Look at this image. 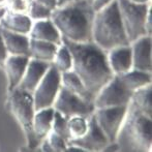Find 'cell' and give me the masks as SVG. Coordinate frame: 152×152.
I'll list each match as a JSON object with an SVG mask.
<instances>
[{
    "instance_id": "obj_1",
    "label": "cell",
    "mask_w": 152,
    "mask_h": 152,
    "mask_svg": "<svg viewBox=\"0 0 152 152\" xmlns=\"http://www.w3.org/2000/svg\"><path fill=\"white\" fill-rule=\"evenodd\" d=\"M72 59V70L79 77L92 96L114 77L107 58V52L93 42H74L62 37Z\"/></svg>"
},
{
    "instance_id": "obj_2",
    "label": "cell",
    "mask_w": 152,
    "mask_h": 152,
    "mask_svg": "<svg viewBox=\"0 0 152 152\" xmlns=\"http://www.w3.org/2000/svg\"><path fill=\"white\" fill-rule=\"evenodd\" d=\"M94 12L86 0H78L69 5L56 7L50 19L63 38L74 42H92Z\"/></svg>"
},
{
    "instance_id": "obj_3",
    "label": "cell",
    "mask_w": 152,
    "mask_h": 152,
    "mask_svg": "<svg viewBox=\"0 0 152 152\" xmlns=\"http://www.w3.org/2000/svg\"><path fill=\"white\" fill-rule=\"evenodd\" d=\"M91 37L92 42L106 52L130 44L124 30L117 0L94 12Z\"/></svg>"
},
{
    "instance_id": "obj_4",
    "label": "cell",
    "mask_w": 152,
    "mask_h": 152,
    "mask_svg": "<svg viewBox=\"0 0 152 152\" xmlns=\"http://www.w3.org/2000/svg\"><path fill=\"white\" fill-rule=\"evenodd\" d=\"M152 117L139 111L132 102L119 132L116 143L126 150L150 151L152 145Z\"/></svg>"
},
{
    "instance_id": "obj_5",
    "label": "cell",
    "mask_w": 152,
    "mask_h": 152,
    "mask_svg": "<svg viewBox=\"0 0 152 152\" xmlns=\"http://www.w3.org/2000/svg\"><path fill=\"white\" fill-rule=\"evenodd\" d=\"M8 93V107L12 116L24 132L26 137V146L30 149L35 148L42 141L37 139L32 129V122L35 113L32 93H29L19 87Z\"/></svg>"
},
{
    "instance_id": "obj_6",
    "label": "cell",
    "mask_w": 152,
    "mask_h": 152,
    "mask_svg": "<svg viewBox=\"0 0 152 152\" xmlns=\"http://www.w3.org/2000/svg\"><path fill=\"white\" fill-rule=\"evenodd\" d=\"M118 1L119 12L121 20L123 23L124 30L129 42L140 36L145 35V22L148 12L150 10V3L147 4H136L129 2L128 0H117Z\"/></svg>"
},
{
    "instance_id": "obj_7",
    "label": "cell",
    "mask_w": 152,
    "mask_h": 152,
    "mask_svg": "<svg viewBox=\"0 0 152 152\" xmlns=\"http://www.w3.org/2000/svg\"><path fill=\"white\" fill-rule=\"evenodd\" d=\"M61 86V72L51 63L49 69L32 93L34 110L53 107L56 96Z\"/></svg>"
},
{
    "instance_id": "obj_8",
    "label": "cell",
    "mask_w": 152,
    "mask_h": 152,
    "mask_svg": "<svg viewBox=\"0 0 152 152\" xmlns=\"http://www.w3.org/2000/svg\"><path fill=\"white\" fill-rule=\"evenodd\" d=\"M53 109L60 113L66 119L74 116L89 118L95 110L93 102L83 99L62 85L53 104Z\"/></svg>"
},
{
    "instance_id": "obj_9",
    "label": "cell",
    "mask_w": 152,
    "mask_h": 152,
    "mask_svg": "<svg viewBox=\"0 0 152 152\" xmlns=\"http://www.w3.org/2000/svg\"><path fill=\"white\" fill-rule=\"evenodd\" d=\"M132 93L134 92L122 84L119 77L114 75V77L94 96L93 106L95 109L128 106L132 100Z\"/></svg>"
},
{
    "instance_id": "obj_10",
    "label": "cell",
    "mask_w": 152,
    "mask_h": 152,
    "mask_svg": "<svg viewBox=\"0 0 152 152\" xmlns=\"http://www.w3.org/2000/svg\"><path fill=\"white\" fill-rule=\"evenodd\" d=\"M128 106L95 109L93 117L109 143H116Z\"/></svg>"
},
{
    "instance_id": "obj_11",
    "label": "cell",
    "mask_w": 152,
    "mask_h": 152,
    "mask_svg": "<svg viewBox=\"0 0 152 152\" xmlns=\"http://www.w3.org/2000/svg\"><path fill=\"white\" fill-rule=\"evenodd\" d=\"M67 144H72L86 151H104L110 143L108 142L104 132L96 124L93 114L88 118V128L84 136L81 138L69 140Z\"/></svg>"
},
{
    "instance_id": "obj_12",
    "label": "cell",
    "mask_w": 152,
    "mask_h": 152,
    "mask_svg": "<svg viewBox=\"0 0 152 152\" xmlns=\"http://www.w3.org/2000/svg\"><path fill=\"white\" fill-rule=\"evenodd\" d=\"M129 45L132 48V69L151 72V35H142Z\"/></svg>"
},
{
    "instance_id": "obj_13",
    "label": "cell",
    "mask_w": 152,
    "mask_h": 152,
    "mask_svg": "<svg viewBox=\"0 0 152 152\" xmlns=\"http://www.w3.org/2000/svg\"><path fill=\"white\" fill-rule=\"evenodd\" d=\"M50 65L51 63L49 62L37 60V59L30 57L28 63H27L25 72L23 75V78L19 85V88L29 92V93H33L38 83L40 82L42 77L49 69Z\"/></svg>"
},
{
    "instance_id": "obj_14",
    "label": "cell",
    "mask_w": 152,
    "mask_h": 152,
    "mask_svg": "<svg viewBox=\"0 0 152 152\" xmlns=\"http://www.w3.org/2000/svg\"><path fill=\"white\" fill-rule=\"evenodd\" d=\"M29 58L30 57L25 56V55H8L7 58L5 59L3 66L5 69L6 77H7L8 92L19 87Z\"/></svg>"
},
{
    "instance_id": "obj_15",
    "label": "cell",
    "mask_w": 152,
    "mask_h": 152,
    "mask_svg": "<svg viewBox=\"0 0 152 152\" xmlns=\"http://www.w3.org/2000/svg\"><path fill=\"white\" fill-rule=\"evenodd\" d=\"M108 63L113 74H125L132 69V56L130 45L123 47H117L107 52Z\"/></svg>"
},
{
    "instance_id": "obj_16",
    "label": "cell",
    "mask_w": 152,
    "mask_h": 152,
    "mask_svg": "<svg viewBox=\"0 0 152 152\" xmlns=\"http://www.w3.org/2000/svg\"><path fill=\"white\" fill-rule=\"evenodd\" d=\"M2 39L8 55H25L30 57L29 36L27 34L8 31L0 27Z\"/></svg>"
},
{
    "instance_id": "obj_17",
    "label": "cell",
    "mask_w": 152,
    "mask_h": 152,
    "mask_svg": "<svg viewBox=\"0 0 152 152\" xmlns=\"http://www.w3.org/2000/svg\"><path fill=\"white\" fill-rule=\"evenodd\" d=\"M29 37L33 39L46 40L56 45H61L62 36L58 29L55 27L51 19L37 20L32 23V27L29 32Z\"/></svg>"
},
{
    "instance_id": "obj_18",
    "label": "cell",
    "mask_w": 152,
    "mask_h": 152,
    "mask_svg": "<svg viewBox=\"0 0 152 152\" xmlns=\"http://www.w3.org/2000/svg\"><path fill=\"white\" fill-rule=\"evenodd\" d=\"M33 21L28 15L14 14L5 10L0 18V27L8 31L22 34H29Z\"/></svg>"
},
{
    "instance_id": "obj_19",
    "label": "cell",
    "mask_w": 152,
    "mask_h": 152,
    "mask_svg": "<svg viewBox=\"0 0 152 152\" xmlns=\"http://www.w3.org/2000/svg\"><path fill=\"white\" fill-rule=\"evenodd\" d=\"M54 112L55 110L53 109V107H51V108L42 109L34 113L32 129H33L34 134L40 141L44 140L49 134V132L52 130Z\"/></svg>"
},
{
    "instance_id": "obj_20",
    "label": "cell",
    "mask_w": 152,
    "mask_h": 152,
    "mask_svg": "<svg viewBox=\"0 0 152 152\" xmlns=\"http://www.w3.org/2000/svg\"><path fill=\"white\" fill-rule=\"evenodd\" d=\"M59 46H60V45H59ZM59 46L56 44H53V42H46V40H39V39L30 38V40H29L30 57L31 58L37 59V60H42V61L49 62V63H52Z\"/></svg>"
},
{
    "instance_id": "obj_21",
    "label": "cell",
    "mask_w": 152,
    "mask_h": 152,
    "mask_svg": "<svg viewBox=\"0 0 152 152\" xmlns=\"http://www.w3.org/2000/svg\"><path fill=\"white\" fill-rule=\"evenodd\" d=\"M61 85L69 91H72V93L82 97L83 99L93 102L94 97L90 94V92L87 90L82 81L72 70L61 72Z\"/></svg>"
},
{
    "instance_id": "obj_22",
    "label": "cell",
    "mask_w": 152,
    "mask_h": 152,
    "mask_svg": "<svg viewBox=\"0 0 152 152\" xmlns=\"http://www.w3.org/2000/svg\"><path fill=\"white\" fill-rule=\"evenodd\" d=\"M118 77L122 84L132 92L151 85V72L132 69L125 74L119 75Z\"/></svg>"
},
{
    "instance_id": "obj_23",
    "label": "cell",
    "mask_w": 152,
    "mask_h": 152,
    "mask_svg": "<svg viewBox=\"0 0 152 152\" xmlns=\"http://www.w3.org/2000/svg\"><path fill=\"white\" fill-rule=\"evenodd\" d=\"M132 104L144 113L147 116L152 117V98H151V85L145 86L138 90L134 91L130 100Z\"/></svg>"
},
{
    "instance_id": "obj_24",
    "label": "cell",
    "mask_w": 152,
    "mask_h": 152,
    "mask_svg": "<svg viewBox=\"0 0 152 152\" xmlns=\"http://www.w3.org/2000/svg\"><path fill=\"white\" fill-rule=\"evenodd\" d=\"M52 64L60 72L72 70V55H70V52H69V50H68V48L63 42H61V45L58 47V50H57L56 55H55Z\"/></svg>"
},
{
    "instance_id": "obj_25",
    "label": "cell",
    "mask_w": 152,
    "mask_h": 152,
    "mask_svg": "<svg viewBox=\"0 0 152 152\" xmlns=\"http://www.w3.org/2000/svg\"><path fill=\"white\" fill-rule=\"evenodd\" d=\"M67 127L69 132V140L81 138L84 136L88 128V118L74 116L67 119Z\"/></svg>"
},
{
    "instance_id": "obj_26",
    "label": "cell",
    "mask_w": 152,
    "mask_h": 152,
    "mask_svg": "<svg viewBox=\"0 0 152 152\" xmlns=\"http://www.w3.org/2000/svg\"><path fill=\"white\" fill-rule=\"evenodd\" d=\"M52 132L55 134H59L60 137L64 139L66 142L69 141V132H68L67 127V119L64 116H62L59 112L55 111L54 112V118H53L52 124Z\"/></svg>"
},
{
    "instance_id": "obj_27",
    "label": "cell",
    "mask_w": 152,
    "mask_h": 152,
    "mask_svg": "<svg viewBox=\"0 0 152 152\" xmlns=\"http://www.w3.org/2000/svg\"><path fill=\"white\" fill-rule=\"evenodd\" d=\"M32 0H5V8L14 14L28 15Z\"/></svg>"
},
{
    "instance_id": "obj_28",
    "label": "cell",
    "mask_w": 152,
    "mask_h": 152,
    "mask_svg": "<svg viewBox=\"0 0 152 152\" xmlns=\"http://www.w3.org/2000/svg\"><path fill=\"white\" fill-rule=\"evenodd\" d=\"M53 10H49L48 7L42 5V4L37 3V2L32 0V3L29 10L28 16L31 18L32 21H37V20H45V19H50L51 14Z\"/></svg>"
},
{
    "instance_id": "obj_29",
    "label": "cell",
    "mask_w": 152,
    "mask_h": 152,
    "mask_svg": "<svg viewBox=\"0 0 152 152\" xmlns=\"http://www.w3.org/2000/svg\"><path fill=\"white\" fill-rule=\"evenodd\" d=\"M45 139L48 142L52 152H63L67 149V142L62 137L55 134L52 130L49 132V134Z\"/></svg>"
},
{
    "instance_id": "obj_30",
    "label": "cell",
    "mask_w": 152,
    "mask_h": 152,
    "mask_svg": "<svg viewBox=\"0 0 152 152\" xmlns=\"http://www.w3.org/2000/svg\"><path fill=\"white\" fill-rule=\"evenodd\" d=\"M7 56H8V53L5 49V46H4L3 39H2V36H1V32H0V66H2L4 64V61L7 58Z\"/></svg>"
},
{
    "instance_id": "obj_31",
    "label": "cell",
    "mask_w": 152,
    "mask_h": 152,
    "mask_svg": "<svg viewBox=\"0 0 152 152\" xmlns=\"http://www.w3.org/2000/svg\"><path fill=\"white\" fill-rule=\"evenodd\" d=\"M113 0H93V1H92L91 6H92V8H93L94 12H97V10H99L100 8L107 6Z\"/></svg>"
},
{
    "instance_id": "obj_32",
    "label": "cell",
    "mask_w": 152,
    "mask_h": 152,
    "mask_svg": "<svg viewBox=\"0 0 152 152\" xmlns=\"http://www.w3.org/2000/svg\"><path fill=\"white\" fill-rule=\"evenodd\" d=\"M33 1L46 6L51 10H54L56 8V0H33Z\"/></svg>"
},
{
    "instance_id": "obj_33",
    "label": "cell",
    "mask_w": 152,
    "mask_h": 152,
    "mask_svg": "<svg viewBox=\"0 0 152 152\" xmlns=\"http://www.w3.org/2000/svg\"><path fill=\"white\" fill-rule=\"evenodd\" d=\"M78 0H56V7H62V6L69 5Z\"/></svg>"
},
{
    "instance_id": "obj_34",
    "label": "cell",
    "mask_w": 152,
    "mask_h": 152,
    "mask_svg": "<svg viewBox=\"0 0 152 152\" xmlns=\"http://www.w3.org/2000/svg\"><path fill=\"white\" fill-rule=\"evenodd\" d=\"M129 2H132V3L136 4H147L150 3V0H128Z\"/></svg>"
},
{
    "instance_id": "obj_35",
    "label": "cell",
    "mask_w": 152,
    "mask_h": 152,
    "mask_svg": "<svg viewBox=\"0 0 152 152\" xmlns=\"http://www.w3.org/2000/svg\"><path fill=\"white\" fill-rule=\"evenodd\" d=\"M92 1H93V0H86V2H88L89 4H92Z\"/></svg>"
}]
</instances>
